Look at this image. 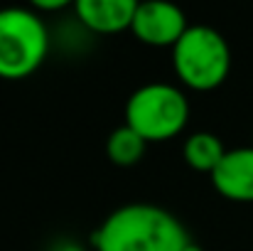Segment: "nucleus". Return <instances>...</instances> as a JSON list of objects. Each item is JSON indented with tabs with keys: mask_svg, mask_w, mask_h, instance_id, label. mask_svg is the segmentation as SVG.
I'll return each mask as SVG.
<instances>
[{
	"mask_svg": "<svg viewBox=\"0 0 253 251\" xmlns=\"http://www.w3.org/2000/svg\"><path fill=\"white\" fill-rule=\"evenodd\" d=\"M96 251H189L184 224L158 204H123L91 234Z\"/></svg>",
	"mask_w": 253,
	"mask_h": 251,
	"instance_id": "f257e3e1",
	"label": "nucleus"
},
{
	"mask_svg": "<svg viewBox=\"0 0 253 251\" xmlns=\"http://www.w3.org/2000/svg\"><path fill=\"white\" fill-rule=\"evenodd\" d=\"M172 67L177 79L194 91H211L226 82L231 69V50L221 32L207 25H189L172 47Z\"/></svg>",
	"mask_w": 253,
	"mask_h": 251,
	"instance_id": "f03ea898",
	"label": "nucleus"
},
{
	"mask_svg": "<svg viewBox=\"0 0 253 251\" xmlns=\"http://www.w3.org/2000/svg\"><path fill=\"white\" fill-rule=\"evenodd\" d=\"M49 50V32L37 10H0V79H25L40 69Z\"/></svg>",
	"mask_w": 253,
	"mask_h": 251,
	"instance_id": "7ed1b4c3",
	"label": "nucleus"
},
{
	"mask_svg": "<svg viewBox=\"0 0 253 251\" xmlns=\"http://www.w3.org/2000/svg\"><path fill=\"white\" fill-rule=\"evenodd\" d=\"M187 121V96L172 84H145L135 89L126 103V126H130L148 143H160L179 136Z\"/></svg>",
	"mask_w": 253,
	"mask_h": 251,
	"instance_id": "20e7f679",
	"label": "nucleus"
},
{
	"mask_svg": "<svg viewBox=\"0 0 253 251\" xmlns=\"http://www.w3.org/2000/svg\"><path fill=\"white\" fill-rule=\"evenodd\" d=\"M187 15L163 0H150V2H138L133 27L130 32L150 47H174L179 37L187 32Z\"/></svg>",
	"mask_w": 253,
	"mask_h": 251,
	"instance_id": "39448f33",
	"label": "nucleus"
},
{
	"mask_svg": "<svg viewBox=\"0 0 253 251\" xmlns=\"http://www.w3.org/2000/svg\"><path fill=\"white\" fill-rule=\"evenodd\" d=\"M214 190L229 202H253V148L226 151L216 170L209 175Z\"/></svg>",
	"mask_w": 253,
	"mask_h": 251,
	"instance_id": "423d86ee",
	"label": "nucleus"
},
{
	"mask_svg": "<svg viewBox=\"0 0 253 251\" xmlns=\"http://www.w3.org/2000/svg\"><path fill=\"white\" fill-rule=\"evenodd\" d=\"M135 0H77L74 12L79 22L98 35H118L133 27Z\"/></svg>",
	"mask_w": 253,
	"mask_h": 251,
	"instance_id": "0eeeda50",
	"label": "nucleus"
},
{
	"mask_svg": "<svg viewBox=\"0 0 253 251\" xmlns=\"http://www.w3.org/2000/svg\"><path fill=\"white\" fill-rule=\"evenodd\" d=\"M182 153H184V163L192 170L211 175L216 170V165L221 163V158L226 155V148H224L219 136L202 131V133H192L184 141Z\"/></svg>",
	"mask_w": 253,
	"mask_h": 251,
	"instance_id": "6e6552de",
	"label": "nucleus"
},
{
	"mask_svg": "<svg viewBox=\"0 0 253 251\" xmlns=\"http://www.w3.org/2000/svg\"><path fill=\"white\" fill-rule=\"evenodd\" d=\"M145 148H148V141H143L130 126L116 128L108 136V141H106L108 160L113 165H121V167H130L135 163H140L143 155H145Z\"/></svg>",
	"mask_w": 253,
	"mask_h": 251,
	"instance_id": "1a4fd4ad",
	"label": "nucleus"
},
{
	"mask_svg": "<svg viewBox=\"0 0 253 251\" xmlns=\"http://www.w3.org/2000/svg\"><path fill=\"white\" fill-rule=\"evenodd\" d=\"M67 2L64 0H35V10L42 12H54V10H64Z\"/></svg>",
	"mask_w": 253,
	"mask_h": 251,
	"instance_id": "9d476101",
	"label": "nucleus"
},
{
	"mask_svg": "<svg viewBox=\"0 0 253 251\" xmlns=\"http://www.w3.org/2000/svg\"><path fill=\"white\" fill-rule=\"evenodd\" d=\"M189 251H202V249H199V247H192V249H189Z\"/></svg>",
	"mask_w": 253,
	"mask_h": 251,
	"instance_id": "9b49d317",
	"label": "nucleus"
}]
</instances>
